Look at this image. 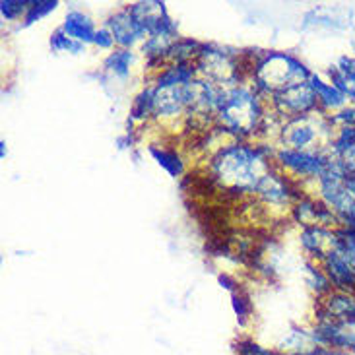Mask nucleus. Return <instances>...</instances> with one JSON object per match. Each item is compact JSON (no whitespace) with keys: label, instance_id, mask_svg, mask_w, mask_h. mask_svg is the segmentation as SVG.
<instances>
[{"label":"nucleus","instance_id":"12","mask_svg":"<svg viewBox=\"0 0 355 355\" xmlns=\"http://www.w3.org/2000/svg\"><path fill=\"white\" fill-rule=\"evenodd\" d=\"M128 12L136 19V24L140 26V29L144 31L146 39L175 26V21L167 14V8H165L164 2H157V0L136 2L132 6H128Z\"/></svg>","mask_w":355,"mask_h":355},{"label":"nucleus","instance_id":"13","mask_svg":"<svg viewBox=\"0 0 355 355\" xmlns=\"http://www.w3.org/2000/svg\"><path fill=\"white\" fill-rule=\"evenodd\" d=\"M299 241H301L303 250L311 259L317 260L318 264L340 247L338 231L328 230V227H305L299 235Z\"/></svg>","mask_w":355,"mask_h":355},{"label":"nucleus","instance_id":"28","mask_svg":"<svg viewBox=\"0 0 355 355\" xmlns=\"http://www.w3.org/2000/svg\"><path fill=\"white\" fill-rule=\"evenodd\" d=\"M235 352L237 355H284L279 349H268V347H262L257 342H252L249 338H243L235 344Z\"/></svg>","mask_w":355,"mask_h":355},{"label":"nucleus","instance_id":"20","mask_svg":"<svg viewBox=\"0 0 355 355\" xmlns=\"http://www.w3.org/2000/svg\"><path fill=\"white\" fill-rule=\"evenodd\" d=\"M135 64V53L130 49H115L109 57L105 58L103 67L111 76L126 80L130 76V68Z\"/></svg>","mask_w":355,"mask_h":355},{"label":"nucleus","instance_id":"8","mask_svg":"<svg viewBox=\"0 0 355 355\" xmlns=\"http://www.w3.org/2000/svg\"><path fill=\"white\" fill-rule=\"evenodd\" d=\"M291 218L303 230L305 227H328V230L340 227L338 216L328 208L324 202L305 196V194L291 206Z\"/></svg>","mask_w":355,"mask_h":355},{"label":"nucleus","instance_id":"27","mask_svg":"<svg viewBox=\"0 0 355 355\" xmlns=\"http://www.w3.org/2000/svg\"><path fill=\"white\" fill-rule=\"evenodd\" d=\"M57 6H58V2H53V0H39V2H31V4H29L28 14H26V18H24V26H31V24H35L37 19L45 18L49 12H53Z\"/></svg>","mask_w":355,"mask_h":355},{"label":"nucleus","instance_id":"16","mask_svg":"<svg viewBox=\"0 0 355 355\" xmlns=\"http://www.w3.org/2000/svg\"><path fill=\"white\" fill-rule=\"evenodd\" d=\"M105 28L113 33L115 43L121 49L135 47L138 41H146L144 31L136 24V19L130 16L128 8L119 10L105 21Z\"/></svg>","mask_w":355,"mask_h":355},{"label":"nucleus","instance_id":"19","mask_svg":"<svg viewBox=\"0 0 355 355\" xmlns=\"http://www.w3.org/2000/svg\"><path fill=\"white\" fill-rule=\"evenodd\" d=\"M196 74L194 64H169L162 70L155 78V86L162 87H173V86H187L191 84Z\"/></svg>","mask_w":355,"mask_h":355},{"label":"nucleus","instance_id":"10","mask_svg":"<svg viewBox=\"0 0 355 355\" xmlns=\"http://www.w3.org/2000/svg\"><path fill=\"white\" fill-rule=\"evenodd\" d=\"M257 196L260 200H264L266 204L272 206H293L295 202L303 196L297 191V187L293 184V181L286 177V175L278 173L276 169H272L257 187Z\"/></svg>","mask_w":355,"mask_h":355},{"label":"nucleus","instance_id":"22","mask_svg":"<svg viewBox=\"0 0 355 355\" xmlns=\"http://www.w3.org/2000/svg\"><path fill=\"white\" fill-rule=\"evenodd\" d=\"M202 43L194 41V39H179L175 43L169 55H167V60L171 64H194V60L200 53Z\"/></svg>","mask_w":355,"mask_h":355},{"label":"nucleus","instance_id":"25","mask_svg":"<svg viewBox=\"0 0 355 355\" xmlns=\"http://www.w3.org/2000/svg\"><path fill=\"white\" fill-rule=\"evenodd\" d=\"M51 49L53 51H57V53H72V55H78V53H82L84 51V45L82 43H78L74 39H70L62 31V29L58 28L53 35H51Z\"/></svg>","mask_w":355,"mask_h":355},{"label":"nucleus","instance_id":"3","mask_svg":"<svg viewBox=\"0 0 355 355\" xmlns=\"http://www.w3.org/2000/svg\"><path fill=\"white\" fill-rule=\"evenodd\" d=\"M311 76L313 72L309 70L305 62H301V58L291 53H279V51L259 53L250 68L252 87L260 96L268 97L286 92L289 87L305 84Z\"/></svg>","mask_w":355,"mask_h":355},{"label":"nucleus","instance_id":"24","mask_svg":"<svg viewBox=\"0 0 355 355\" xmlns=\"http://www.w3.org/2000/svg\"><path fill=\"white\" fill-rule=\"evenodd\" d=\"M150 116H154V96H152V87H146L136 96L132 111H130V119L132 121H146Z\"/></svg>","mask_w":355,"mask_h":355},{"label":"nucleus","instance_id":"30","mask_svg":"<svg viewBox=\"0 0 355 355\" xmlns=\"http://www.w3.org/2000/svg\"><path fill=\"white\" fill-rule=\"evenodd\" d=\"M328 76H330V82L336 87H340L344 92V96L347 97V101L355 105V76H338L334 72L328 70Z\"/></svg>","mask_w":355,"mask_h":355},{"label":"nucleus","instance_id":"21","mask_svg":"<svg viewBox=\"0 0 355 355\" xmlns=\"http://www.w3.org/2000/svg\"><path fill=\"white\" fill-rule=\"evenodd\" d=\"M150 154L154 155V159L164 167L171 177H181L184 173V164L182 157L173 148H165V146H150Z\"/></svg>","mask_w":355,"mask_h":355},{"label":"nucleus","instance_id":"29","mask_svg":"<svg viewBox=\"0 0 355 355\" xmlns=\"http://www.w3.org/2000/svg\"><path fill=\"white\" fill-rule=\"evenodd\" d=\"M233 311H235V315H237V318H239L241 324H245V320L250 317V311H252V305H250V299L241 291V289H237V291H233Z\"/></svg>","mask_w":355,"mask_h":355},{"label":"nucleus","instance_id":"5","mask_svg":"<svg viewBox=\"0 0 355 355\" xmlns=\"http://www.w3.org/2000/svg\"><path fill=\"white\" fill-rule=\"evenodd\" d=\"M239 53L220 45H204L194 60L196 74L218 87H233L243 84L245 67L241 64Z\"/></svg>","mask_w":355,"mask_h":355},{"label":"nucleus","instance_id":"15","mask_svg":"<svg viewBox=\"0 0 355 355\" xmlns=\"http://www.w3.org/2000/svg\"><path fill=\"white\" fill-rule=\"evenodd\" d=\"M152 96H154V116H179L189 111L187 86H152Z\"/></svg>","mask_w":355,"mask_h":355},{"label":"nucleus","instance_id":"31","mask_svg":"<svg viewBox=\"0 0 355 355\" xmlns=\"http://www.w3.org/2000/svg\"><path fill=\"white\" fill-rule=\"evenodd\" d=\"M330 123L334 128H349V126H355V105H346L344 109H340L338 113L328 116Z\"/></svg>","mask_w":355,"mask_h":355},{"label":"nucleus","instance_id":"4","mask_svg":"<svg viewBox=\"0 0 355 355\" xmlns=\"http://www.w3.org/2000/svg\"><path fill=\"white\" fill-rule=\"evenodd\" d=\"M336 128L324 113H311V115L293 116L284 121L279 144L282 148L311 152V154H328Z\"/></svg>","mask_w":355,"mask_h":355},{"label":"nucleus","instance_id":"18","mask_svg":"<svg viewBox=\"0 0 355 355\" xmlns=\"http://www.w3.org/2000/svg\"><path fill=\"white\" fill-rule=\"evenodd\" d=\"M60 29L67 33L68 37L74 39L78 43H82V45L94 43L97 31L92 18H89L87 14H84V12H78V10L68 12L67 18L62 21V26H60Z\"/></svg>","mask_w":355,"mask_h":355},{"label":"nucleus","instance_id":"6","mask_svg":"<svg viewBox=\"0 0 355 355\" xmlns=\"http://www.w3.org/2000/svg\"><path fill=\"white\" fill-rule=\"evenodd\" d=\"M270 101H272L274 113L282 116L284 121L293 119V116L311 115V113L318 111L317 94L309 82L289 87L286 92H279L276 96L270 97Z\"/></svg>","mask_w":355,"mask_h":355},{"label":"nucleus","instance_id":"9","mask_svg":"<svg viewBox=\"0 0 355 355\" xmlns=\"http://www.w3.org/2000/svg\"><path fill=\"white\" fill-rule=\"evenodd\" d=\"M315 320H332L340 324H355V291L332 289L317 301Z\"/></svg>","mask_w":355,"mask_h":355},{"label":"nucleus","instance_id":"7","mask_svg":"<svg viewBox=\"0 0 355 355\" xmlns=\"http://www.w3.org/2000/svg\"><path fill=\"white\" fill-rule=\"evenodd\" d=\"M274 162L295 177L318 181L322 175L327 173L328 154H311V152H297V150H289V148H279L274 154Z\"/></svg>","mask_w":355,"mask_h":355},{"label":"nucleus","instance_id":"14","mask_svg":"<svg viewBox=\"0 0 355 355\" xmlns=\"http://www.w3.org/2000/svg\"><path fill=\"white\" fill-rule=\"evenodd\" d=\"M332 288L340 291H355V266L342 250H334L320 262Z\"/></svg>","mask_w":355,"mask_h":355},{"label":"nucleus","instance_id":"23","mask_svg":"<svg viewBox=\"0 0 355 355\" xmlns=\"http://www.w3.org/2000/svg\"><path fill=\"white\" fill-rule=\"evenodd\" d=\"M305 278H307L309 289L315 291L318 299H322L334 289L332 288V284H330V279H328V276L324 274V270H322V266H320L318 262H307Z\"/></svg>","mask_w":355,"mask_h":355},{"label":"nucleus","instance_id":"33","mask_svg":"<svg viewBox=\"0 0 355 355\" xmlns=\"http://www.w3.org/2000/svg\"><path fill=\"white\" fill-rule=\"evenodd\" d=\"M340 227H354L355 230V204L352 206V210L347 211L346 216L340 218Z\"/></svg>","mask_w":355,"mask_h":355},{"label":"nucleus","instance_id":"17","mask_svg":"<svg viewBox=\"0 0 355 355\" xmlns=\"http://www.w3.org/2000/svg\"><path fill=\"white\" fill-rule=\"evenodd\" d=\"M309 84L311 87L315 89V94H317L318 99V111L320 113H324V115H334L338 113L340 109H344L346 105H349V101H347V97L344 96V92L336 87L330 80H322V78L318 76L313 72V76L309 78Z\"/></svg>","mask_w":355,"mask_h":355},{"label":"nucleus","instance_id":"1","mask_svg":"<svg viewBox=\"0 0 355 355\" xmlns=\"http://www.w3.org/2000/svg\"><path fill=\"white\" fill-rule=\"evenodd\" d=\"M274 150L264 144L231 142L218 148L211 155L210 179L221 191L231 194H249L274 169Z\"/></svg>","mask_w":355,"mask_h":355},{"label":"nucleus","instance_id":"32","mask_svg":"<svg viewBox=\"0 0 355 355\" xmlns=\"http://www.w3.org/2000/svg\"><path fill=\"white\" fill-rule=\"evenodd\" d=\"M94 45H97L99 49H111L115 43V37H113V33L109 31V29L103 26V28H99L96 31V39H94Z\"/></svg>","mask_w":355,"mask_h":355},{"label":"nucleus","instance_id":"2","mask_svg":"<svg viewBox=\"0 0 355 355\" xmlns=\"http://www.w3.org/2000/svg\"><path fill=\"white\" fill-rule=\"evenodd\" d=\"M266 116L262 96L252 86L241 84L221 87L220 101L216 109V125L237 142L259 135V128Z\"/></svg>","mask_w":355,"mask_h":355},{"label":"nucleus","instance_id":"26","mask_svg":"<svg viewBox=\"0 0 355 355\" xmlns=\"http://www.w3.org/2000/svg\"><path fill=\"white\" fill-rule=\"evenodd\" d=\"M28 0H2L0 2V12H2V18L8 19V21H16L19 18H26L29 10Z\"/></svg>","mask_w":355,"mask_h":355},{"label":"nucleus","instance_id":"11","mask_svg":"<svg viewBox=\"0 0 355 355\" xmlns=\"http://www.w3.org/2000/svg\"><path fill=\"white\" fill-rule=\"evenodd\" d=\"M313 336L318 347H332L355 354V324H340L332 320H315Z\"/></svg>","mask_w":355,"mask_h":355}]
</instances>
